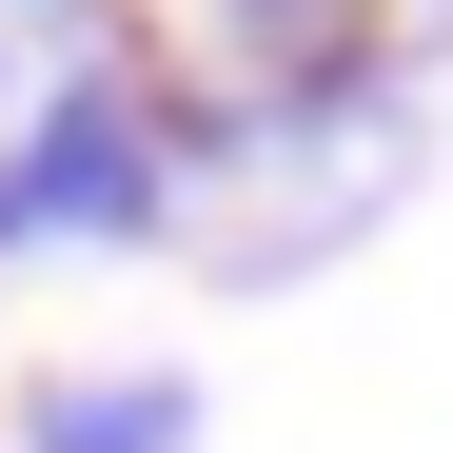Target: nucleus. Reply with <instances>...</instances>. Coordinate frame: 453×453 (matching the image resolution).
<instances>
[{
	"mask_svg": "<svg viewBox=\"0 0 453 453\" xmlns=\"http://www.w3.org/2000/svg\"><path fill=\"white\" fill-rule=\"evenodd\" d=\"M217 158H237V257L217 276H316L355 217L414 178V99L395 80H316V99H257Z\"/></svg>",
	"mask_w": 453,
	"mask_h": 453,
	"instance_id": "nucleus-1",
	"label": "nucleus"
},
{
	"mask_svg": "<svg viewBox=\"0 0 453 453\" xmlns=\"http://www.w3.org/2000/svg\"><path fill=\"white\" fill-rule=\"evenodd\" d=\"M178 158L138 138V80H20V158H0V237H158Z\"/></svg>",
	"mask_w": 453,
	"mask_h": 453,
	"instance_id": "nucleus-2",
	"label": "nucleus"
},
{
	"mask_svg": "<svg viewBox=\"0 0 453 453\" xmlns=\"http://www.w3.org/2000/svg\"><path fill=\"white\" fill-rule=\"evenodd\" d=\"M197 395L178 374H99V395H40V453H178Z\"/></svg>",
	"mask_w": 453,
	"mask_h": 453,
	"instance_id": "nucleus-3",
	"label": "nucleus"
}]
</instances>
